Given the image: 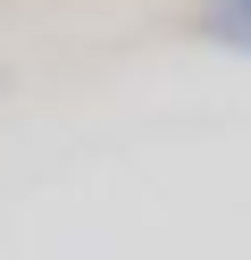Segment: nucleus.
I'll return each mask as SVG.
<instances>
[{
  "instance_id": "1",
  "label": "nucleus",
  "mask_w": 251,
  "mask_h": 260,
  "mask_svg": "<svg viewBox=\"0 0 251 260\" xmlns=\"http://www.w3.org/2000/svg\"><path fill=\"white\" fill-rule=\"evenodd\" d=\"M201 34L226 51H251V0H201Z\"/></svg>"
}]
</instances>
